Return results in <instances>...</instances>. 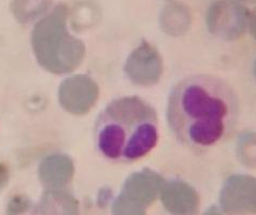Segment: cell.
Segmentation results:
<instances>
[{
	"instance_id": "2",
	"label": "cell",
	"mask_w": 256,
	"mask_h": 215,
	"mask_svg": "<svg viewBox=\"0 0 256 215\" xmlns=\"http://www.w3.org/2000/svg\"><path fill=\"white\" fill-rule=\"evenodd\" d=\"M158 118L138 97L113 100L97 123V144L110 160L132 162L150 153L158 142Z\"/></svg>"
},
{
	"instance_id": "13",
	"label": "cell",
	"mask_w": 256,
	"mask_h": 215,
	"mask_svg": "<svg viewBox=\"0 0 256 215\" xmlns=\"http://www.w3.org/2000/svg\"><path fill=\"white\" fill-rule=\"evenodd\" d=\"M44 213H74L76 204L74 200L60 192H50L44 197L42 206Z\"/></svg>"
},
{
	"instance_id": "3",
	"label": "cell",
	"mask_w": 256,
	"mask_h": 215,
	"mask_svg": "<svg viewBox=\"0 0 256 215\" xmlns=\"http://www.w3.org/2000/svg\"><path fill=\"white\" fill-rule=\"evenodd\" d=\"M32 48L40 64L53 74H66L81 64L85 48L67 30V8L60 4L32 32Z\"/></svg>"
},
{
	"instance_id": "6",
	"label": "cell",
	"mask_w": 256,
	"mask_h": 215,
	"mask_svg": "<svg viewBox=\"0 0 256 215\" xmlns=\"http://www.w3.org/2000/svg\"><path fill=\"white\" fill-rule=\"evenodd\" d=\"M125 71L134 84L153 85L160 80L162 74V57L150 43L144 42L134 48L127 58Z\"/></svg>"
},
{
	"instance_id": "10",
	"label": "cell",
	"mask_w": 256,
	"mask_h": 215,
	"mask_svg": "<svg viewBox=\"0 0 256 215\" xmlns=\"http://www.w3.org/2000/svg\"><path fill=\"white\" fill-rule=\"evenodd\" d=\"M39 174L42 183L48 188H62L72 178L74 164L67 156L52 155L41 162Z\"/></svg>"
},
{
	"instance_id": "4",
	"label": "cell",
	"mask_w": 256,
	"mask_h": 215,
	"mask_svg": "<svg viewBox=\"0 0 256 215\" xmlns=\"http://www.w3.org/2000/svg\"><path fill=\"white\" fill-rule=\"evenodd\" d=\"M162 178L153 171L144 170L132 174L113 204L120 215H141L150 206L162 188Z\"/></svg>"
},
{
	"instance_id": "14",
	"label": "cell",
	"mask_w": 256,
	"mask_h": 215,
	"mask_svg": "<svg viewBox=\"0 0 256 215\" xmlns=\"http://www.w3.org/2000/svg\"><path fill=\"white\" fill-rule=\"evenodd\" d=\"M238 154L248 166H256V134H248L239 140Z\"/></svg>"
},
{
	"instance_id": "12",
	"label": "cell",
	"mask_w": 256,
	"mask_h": 215,
	"mask_svg": "<svg viewBox=\"0 0 256 215\" xmlns=\"http://www.w3.org/2000/svg\"><path fill=\"white\" fill-rule=\"evenodd\" d=\"M51 6V0H12L11 10L20 23H30L42 16Z\"/></svg>"
},
{
	"instance_id": "9",
	"label": "cell",
	"mask_w": 256,
	"mask_h": 215,
	"mask_svg": "<svg viewBox=\"0 0 256 215\" xmlns=\"http://www.w3.org/2000/svg\"><path fill=\"white\" fill-rule=\"evenodd\" d=\"M162 202L164 206L174 214H193L199 206L197 192L190 185L182 181H172L164 186Z\"/></svg>"
},
{
	"instance_id": "15",
	"label": "cell",
	"mask_w": 256,
	"mask_h": 215,
	"mask_svg": "<svg viewBox=\"0 0 256 215\" xmlns=\"http://www.w3.org/2000/svg\"><path fill=\"white\" fill-rule=\"evenodd\" d=\"M248 27H250L251 34L256 40V9L248 16Z\"/></svg>"
},
{
	"instance_id": "16",
	"label": "cell",
	"mask_w": 256,
	"mask_h": 215,
	"mask_svg": "<svg viewBox=\"0 0 256 215\" xmlns=\"http://www.w3.org/2000/svg\"><path fill=\"white\" fill-rule=\"evenodd\" d=\"M8 180V168L4 164H0V190H2Z\"/></svg>"
},
{
	"instance_id": "8",
	"label": "cell",
	"mask_w": 256,
	"mask_h": 215,
	"mask_svg": "<svg viewBox=\"0 0 256 215\" xmlns=\"http://www.w3.org/2000/svg\"><path fill=\"white\" fill-rule=\"evenodd\" d=\"M221 206L230 213H256V178L238 174L227 178Z\"/></svg>"
},
{
	"instance_id": "7",
	"label": "cell",
	"mask_w": 256,
	"mask_h": 215,
	"mask_svg": "<svg viewBox=\"0 0 256 215\" xmlns=\"http://www.w3.org/2000/svg\"><path fill=\"white\" fill-rule=\"evenodd\" d=\"M98 94V86L93 78L80 74L62 83L58 97L64 109L72 114H83L95 104Z\"/></svg>"
},
{
	"instance_id": "5",
	"label": "cell",
	"mask_w": 256,
	"mask_h": 215,
	"mask_svg": "<svg viewBox=\"0 0 256 215\" xmlns=\"http://www.w3.org/2000/svg\"><path fill=\"white\" fill-rule=\"evenodd\" d=\"M248 16L244 6L234 0H218L208 10V30L224 40L237 39L248 26Z\"/></svg>"
},
{
	"instance_id": "18",
	"label": "cell",
	"mask_w": 256,
	"mask_h": 215,
	"mask_svg": "<svg viewBox=\"0 0 256 215\" xmlns=\"http://www.w3.org/2000/svg\"><path fill=\"white\" fill-rule=\"evenodd\" d=\"M255 76H256V62H255Z\"/></svg>"
},
{
	"instance_id": "17",
	"label": "cell",
	"mask_w": 256,
	"mask_h": 215,
	"mask_svg": "<svg viewBox=\"0 0 256 215\" xmlns=\"http://www.w3.org/2000/svg\"><path fill=\"white\" fill-rule=\"evenodd\" d=\"M244 2H256V0H244Z\"/></svg>"
},
{
	"instance_id": "11",
	"label": "cell",
	"mask_w": 256,
	"mask_h": 215,
	"mask_svg": "<svg viewBox=\"0 0 256 215\" xmlns=\"http://www.w3.org/2000/svg\"><path fill=\"white\" fill-rule=\"evenodd\" d=\"M190 23V11L183 4H170L160 14V25L162 30L170 36H180L186 32Z\"/></svg>"
},
{
	"instance_id": "1",
	"label": "cell",
	"mask_w": 256,
	"mask_h": 215,
	"mask_svg": "<svg viewBox=\"0 0 256 215\" xmlns=\"http://www.w3.org/2000/svg\"><path fill=\"white\" fill-rule=\"evenodd\" d=\"M237 99L230 85L212 76L184 78L174 88L168 122L184 144L204 148L222 141L237 118Z\"/></svg>"
}]
</instances>
